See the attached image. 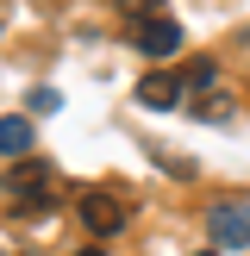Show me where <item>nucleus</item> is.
<instances>
[{"label":"nucleus","instance_id":"10","mask_svg":"<svg viewBox=\"0 0 250 256\" xmlns=\"http://www.w3.org/2000/svg\"><path fill=\"white\" fill-rule=\"evenodd\" d=\"M75 256H106V250H75Z\"/></svg>","mask_w":250,"mask_h":256},{"label":"nucleus","instance_id":"3","mask_svg":"<svg viewBox=\"0 0 250 256\" xmlns=\"http://www.w3.org/2000/svg\"><path fill=\"white\" fill-rule=\"evenodd\" d=\"M0 194H6L12 200V206H44V200H50V169H38V162H32V169H12L6 175V182H0Z\"/></svg>","mask_w":250,"mask_h":256},{"label":"nucleus","instance_id":"6","mask_svg":"<svg viewBox=\"0 0 250 256\" xmlns=\"http://www.w3.org/2000/svg\"><path fill=\"white\" fill-rule=\"evenodd\" d=\"M32 119H25V112H6V119H0V156H32Z\"/></svg>","mask_w":250,"mask_h":256},{"label":"nucleus","instance_id":"8","mask_svg":"<svg viewBox=\"0 0 250 256\" xmlns=\"http://www.w3.org/2000/svg\"><path fill=\"white\" fill-rule=\"evenodd\" d=\"M56 106H62L56 88H38V94H32V112H56Z\"/></svg>","mask_w":250,"mask_h":256},{"label":"nucleus","instance_id":"5","mask_svg":"<svg viewBox=\"0 0 250 256\" xmlns=\"http://www.w3.org/2000/svg\"><path fill=\"white\" fill-rule=\"evenodd\" d=\"M182 94L188 88L175 82V75H144V82H138V106H150V112H175Z\"/></svg>","mask_w":250,"mask_h":256},{"label":"nucleus","instance_id":"9","mask_svg":"<svg viewBox=\"0 0 250 256\" xmlns=\"http://www.w3.org/2000/svg\"><path fill=\"white\" fill-rule=\"evenodd\" d=\"M162 0H125V12H156Z\"/></svg>","mask_w":250,"mask_h":256},{"label":"nucleus","instance_id":"7","mask_svg":"<svg viewBox=\"0 0 250 256\" xmlns=\"http://www.w3.org/2000/svg\"><path fill=\"white\" fill-rule=\"evenodd\" d=\"M182 88H200V94H206V88H219V69H212V56H194L188 62V82Z\"/></svg>","mask_w":250,"mask_h":256},{"label":"nucleus","instance_id":"4","mask_svg":"<svg viewBox=\"0 0 250 256\" xmlns=\"http://www.w3.org/2000/svg\"><path fill=\"white\" fill-rule=\"evenodd\" d=\"M132 44L144 50L150 62H162V56L182 50V25H175V19H150V25H138V32H132Z\"/></svg>","mask_w":250,"mask_h":256},{"label":"nucleus","instance_id":"2","mask_svg":"<svg viewBox=\"0 0 250 256\" xmlns=\"http://www.w3.org/2000/svg\"><path fill=\"white\" fill-rule=\"evenodd\" d=\"M206 232H212L219 250H244L250 244V206L244 200H219V206L206 212Z\"/></svg>","mask_w":250,"mask_h":256},{"label":"nucleus","instance_id":"1","mask_svg":"<svg viewBox=\"0 0 250 256\" xmlns=\"http://www.w3.org/2000/svg\"><path fill=\"white\" fill-rule=\"evenodd\" d=\"M75 219H82V232L112 238V232H125V200H119V194H100V188H88V194L75 200Z\"/></svg>","mask_w":250,"mask_h":256}]
</instances>
